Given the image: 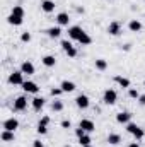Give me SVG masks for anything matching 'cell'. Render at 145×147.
I'll list each match as a JSON object with an SVG mask.
<instances>
[{
	"label": "cell",
	"instance_id": "1",
	"mask_svg": "<svg viewBox=\"0 0 145 147\" xmlns=\"http://www.w3.org/2000/svg\"><path fill=\"white\" fill-rule=\"evenodd\" d=\"M126 130H128L137 140H140V139H144L145 137V130L144 128H140L137 123H128V125H126Z\"/></svg>",
	"mask_w": 145,
	"mask_h": 147
},
{
	"label": "cell",
	"instance_id": "2",
	"mask_svg": "<svg viewBox=\"0 0 145 147\" xmlns=\"http://www.w3.org/2000/svg\"><path fill=\"white\" fill-rule=\"evenodd\" d=\"M9 82H10L12 86H22V84H24V74L21 72V70L10 72V75H9Z\"/></svg>",
	"mask_w": 145,
	"mask_h": 147
},
{
	"label": "cell",
	"instance_id": "3",
	"mask_svg": "<svg viewBox=\"0 0 145 147\" xmlns=\"http://www.w3.org/2000/svg\"><path fill=\"white\" fill-rule=\"evenodd\" d=\"M116 99H118V94H116V91L114 89H106L104 91V94H103V101H104V105H114L116 103Z\"/></svg>",
	"mask_w": 145,
	"mask_h": 147
},
{
	"label": "cell",
	"instance_id": "4",
	"mask_svg": "<svg viewBox=\"0 0 145 147\" xmlns=\"http://www.w3.org/2000/svg\"><path fill=\"white\" fill-rule=\"evenodd\" d=\"M75 105H77V108H80V110H87L89 105H91L89 96H85V94H79V96L75 98Z\"/></svg>",
	"mask_w": 145,
	"mask_h": 147
},
{
	"label": "cell",
	"instance_id": "5",
	"mask_svg": "<svg viewBox=\"0 0 145 147\" xmlns=\"http://www.w3.org/2000/svg\"><path fill=\"white\" fill-rule=\"evenodd\" d=\"M28 108V98L26 96H19L14 101V111H24Z\"/></svg>",
	"mask_w": 145,
	"mask_h": 147
},
{
	"label": "cell",
	"instance_id": "6",
	"mask_svg": "<svg viewBox=\"0 0 145 147\" xmlns=\"http://www.w3.org/2000/svg\"><path fill=\"white\" fill-rule=\"evenodd\" d=\"M19 128V121L12 116V118H7L3 121V130H10V132H15Z\"/></svg>",
	"mask_w": 145,
	"mask_h": 147
},
{
	"label": "cell",
	"instance_id": "7",
	"mask_svg": "<svg viewBox=\"0 0 145 147\" xmlns=\"http://www.w3.org/2000/svg\"><path fill=\"white\" fill-rule=\"evenodd\" d=\"M22 89H24L26 92H29V94H38V91H39L38 84H36V82H33V80H24Z\"/></svg>",
	"mask_w": 145,
	"mask_h": 147
},
{
	"label": "cell",
	"instance_id": "8",
	"mask_svg": "<svg viewBox=\"0 0 145 147\" xmlns=\"http://www.w3.org/2000/svg\"><path fill=\"white\" fill-rule=\"evenodd\" d=\"M84 34V29L80 28V26H72V28H68V38L70 39H75V41H79V38Z\"/></svg>",
	"mask_w": 145,
	"mask_h": 147
},
{
	"label": "cell",
	"instance_id": "9",
	"mask_svg": "<svg viewBox=\"0 0 145 147\" xmlns=\"http://www.w3.org/2000/svg\"><path fill=\"white\" fill-rule=\"evenodd\" d=\"M79 127H80V128H84L87 134H91V132H94V130H96V125H94V121H92V120H87V118L80 120Z\"/></svg>",
	"mask_w": 145,
	"mask_h": 147
},
{
	"label": "cell",
	"instance_id": "10",
	"mask_svg": "<svg viewBox=\"0 0 145 147\" xmlns=\"http://www.w3.org/2000/svg\"><path fill=\"white\" fill-rule=\"evenodd\" d=\"M130 120H132V113H128V111H121V113H118V115H116V121H118V123L128 125V123H130Z\"/></svg>",
	"mask_w": 145,
	"mask_h": 147
},
{
	"label": "cell",
	"instance_id": "11",
	"mask_svg": "<svg viewBox=\"0 0 145 147\" xmlns=\"http://www.w3.org/2000/svg\"><path fill=\"white\" fill-rule=\"evenodd\" d=\"M108 33L111 34V36H118V34L121 33V26H119V22H118V21H113V22H109Z\"/></svg>",
	"mask_w": 145,
	"mask_h": 147
},
{
	"label": "cell",
	"instance_id": "12",
	"mask_svg": "<svg viewBox=\"0 0 145 147\" xmlns=\"http://www.w3.org/2000/svg\"><path fill=\"white\" fill-rule=\"evenodd\" d=\"M21 72L24 74V75H33V74H34V65L26 60V62H22V65H21Z\"/></svg>",
	"mask_w": 145,
	"mask_h": 147
},
{
	"label": "cell",
	"instance_id": "13",
	"mask_svg": "<svg viewBox=\"0 0 145 147\" xmlns=\"http://www.w3.org/2000/svg\"><path fill=\"white\" fill-rule=\"evenodd\" d=\"M41 10L46 12V14L53 12L55 10V2H51V0H41Z\"/></svg>",
	"mask_w": 145,
	"mask_h": 147
},
{
	"label": "cell",
	"instance_id": "14",
	"mask_svg": "<svg viewBox=\"0 0 145 147\" xmlns=\"http://www.w3.org/2000/svg\"><path fill=\"white\" fill-rule=\"evenodd\" d=\"M114 82H116L119 87H123V89H130V79H126V77H123V75H116V77H114Z\"/></svg>",
	"mask_w": 145,
	"mask_h": 147
},
{
	"label": "cell",
	"instance_id": "15",
	"mask_svg": "<svg viewBox=\"0 0 145 147\" xmlns=\"http://www.w3.org/2000/svg\"><path fill=\"white\" fill-rule=\"evenodd\" d=\"M56 22H58V26H68V22H70L68 14H67V12H60V14L56 16Z\"/></svg>",
	"mask_w": 145,
	"mask_h": 147
},
{
	"label": "cell",
	"instance_id": "16",
	"mask_svg": "<svg viewBox=\"0 0 145 147\" xmlns=\"http://www.w3.org/2000/svg\"><path fill=\"white\" fill-rule=\"evenodd\" d=\"M22 21H24V17L15 16V14H10V16L7 17V22H9V24H12V26H21V24H22Z\"/></svg>",
	"mask_w": 145,
	"mask_h": 147
},
{
	"label": "cell",
	"instance_id": "17",
	"mask_svg": "<svg viewBox=\"0 0 145 147\" xmlns=\"http://www.w3.org/2000/svg\"><path fill=\"white\" fill-rule=\"evenodd\" d=\"M41 63H43L44 67H55V65H56V58H55L53 55H46V57L41 58Z\"/></svg>",
	"mask_w": 145,
	"mask_h": 147
},
{
	"label": "cell",
	"instance_id": "18",
	"mask_svg": "<svg viewBox=\"0 0 145 147\" xmlns=\"http://www.w3.org/2000/svg\"><path fill=\"white\" fill-rule=\"evenodd\" d=\"M60 87H62V91H63V92H73V91L77 89L72 80H63V82L60 84Z\"/></svg>",
	"mask_w": 145,
	"mask_h": 147
},
{
	"label": "cell",
	"instance_id": "19",
	"mask_svg": "<svg viewBox=\"0 0 145 147\" xmlns=\"http://www.w3.org/2000/svg\"><path fill=\"white\" fill-rule=\"evenodd\" d=\"M128 29H130V31H133V33H138V31L142 29V22H140L138 19H132V21H130V24H128Z\"/></svg>",
	"mask_w": 145,
	"mask_h": 147
},
{
	"label": "cell",
	"instance_id": "20",
	"mask_svg": "<svg viewBox=\"0 0 145 147\" xmlns=\"http://www.w3.org/2000/svg\"><path fill=\"white\" fill-rule=\"evenodd\" d=\"M31 103H33V108H34V111H41V110H43V106H44V98H39V96H36Z\"/></svg>",
	"mask_w": 145,
	"mask_h": 147
},
{
	"label": "cell",
	"instance_id": "21",
	"mask_svg": "<svg viewBox=\"0 0 145 147\" xmlns=\"http://www.w3.org/2000/svg\"><path fill=\"white\" fill-rule=\"evenodd\" d=\"M46 33H48V36H50V38L56 39V38L62 36V28H60V26H56V28H50V29H48Z\"/></svg>",
	"mask_w": 145,
	"mask_h": 147
},
{
	"label": "cell",
	"instance_id": "22",
	"mask_svg": "<svg viewBox=\"0 0 145 147\" xmlns=\"http://www.w3.org/2000/svg\"><path fill=\"white\" fill-rule=\"evenodd\" d=\"M0 137L3 142H14V132H10V130H2Z\"/></svg>",
	"mask_w": 145,
	"mask_h": 147
},
{
	"label": "cell",
	"instance_id": "23",
	"mask_svg": "<svg viewBox=\"0 0 145 147\" xmlns=\"http://www.w3.org/2000/svg\"><path fill=\"white\" fill-rule=\"evenodd\" d=\"M108 142L111 146H118L119 142H121V137L118 135V134H109L108 135Z\"/></svg>",
	"mask_w": 145,
	"mask_h": 147
},
{
	"label": "cell",
	"instance_id": "24",
	"mask_svg": "<svg viewBox=\"0 0 145 147\" xmlns=\"http://www.w3.org/2000/svg\"><path fill=\"white\" fill-rule=\"evenodd\" d=\"M79 43H80L82 46H87V45H91V43H92V38H91L87 33H85V31H84V34L79 38Z\"/></svg>",
	"mask_w": 145,
	"mask_h": 147
},
{
	"label": "cell",
	"instance_id": "25",
	"mask_svg": "<svg viewBox=\"0 0 145 147\" xmlns=\"http://www.w3.org/2000/svg\"><path fill=\"white\" fill-rule=\"evenodd\" d=\"M96 69L101 70V72L106 70V69H108V62H106L104 58H97V60H96Z\"/></svg>",
	"mask_w": 145,
	"mask_h": 147
},
{
	"label": "cell",
	"instance_id": "26",
	"mask_svg": "<svg viewBox=\"0 0 145 147\" xmlns=\"http://www.w3.org/2000/svg\"><path fill=\"white\" fill-rule=\"evenodd\" d=\"M91 142H92V139L85 134V135H82V137H79V144L84 147V146H91Z\"/></svg>",
	"mask_w": 145,
	"mask_h": 147
},
{
	"label": "cell",
	"instance_id": "27",
	"mask_svg": "<svg viewBox=\"0 0 145 147\" xmlns=\"http://www.w3.org/2000/svg\"><path fill=\"white\" fill-rule=\"evenodd\" d=\"M51 110L53 111H62L63 110V103H62L60 99H55V101L51 103Z\"/></svg>",
	"mask_w": 145,
	"mask_h": 147
},
{
	"label": "cell",
	"instance_id": "28",
	"mask_svg": "<svg viewBox=\"0 0 145 147\" xmlns=\"http://www.w3.org/2000/svg\"><path fill=\"white\" fill-rule=\"evenodd\" d=\"M10 14H15V16L24 17V9H22L21 5H14V9H12V12H10Z\"/></svg>",
	"mask_w": 145,
	"mask_h": 147
},
{
	"label": "cell",
	"instance_id": "29",
	"mask_svg": "<svg viewBox=\"0 0 145 147\" xmlns=\"http://www.w3.org/2000/svg\"><path fill=\"white\" fill-rule=\"evenodd\" d=\"M128 96H130L132 99H138V98H140V92H138L137 89H132V87H130V89H128Z\"/></svg>",
	"mask_w": 145,
	"mask_h": 147
},
{
	"label": "cell",
	"instance_id": "30",
	"mask_svg": "<svg viewBox=\"0 0 145 147\" xmlns=\"http://www.w3.org/2000/svg\"><path fill=\"white\" fill-rule=\"evenodd\" d=\"M36 132L39 134V135H44V134L48 132V128H46V125H41V123H38V128H36Z\"/></svg>",
	"mask_w": 145,
	"mask_h": 147
},
{
	"label": "cell",
	"instance_id": "31",
	"mask_svg": "<svg viewBox=\"0 0 145 147\" xmlns=\"http://www.w3.org/2000/svg\"><path fill=\"white\" fill-rule=\"evenodd\" d=\"M21 41H22V43H29V41H31V33H28V31L22 33V34H21Z\"/></svg>",
	"mask_w": 145,
	"mask_h": 147
},
{
	"label": "cell",
	"instance_id": "32",
	"mask_svg": "<svg viewBox=\"0 0 145 147\" xmlns=\"http://www.w3.org/2000/svg\"><path fill=\"white\" fill-rule=\"evenodd\" d=\"M65 53H67L70 58H75V57H77V50H75V46H70V48H68Z\"/></svg>",
	"mask_w": 145,
	"mask_h": 147
},
{
	"label": "cell",
	"instance_id": "33",
	"mask_svg": "<svg viewBox=\"0 0 145 147\" xmlns=\"http://www.w3.org/2000/svg\"><path fill=\"white\" fill-rule=\"evenodd\" d=\"M62 92H63V91H62V87H53V89H51V96H53V98L60 96Z\"/></svg>",
	"mask_w": 145,
	"mask_h": 147
},
{
	"label": "cell",
	"instance_id": "34",
	"mask_svg": "<svg viewBox=\"0 0 145 147\" xmlns=\"http://www.w3.org/2000/svg\"><path fill=\"white\" fill-rule=\"evenodd\" d=\"M70 46H72V43H70L68 39H63V41H62V48H63V51H67Z\"/></svg>",
	"mask_w": 145,
	"mask_h": 147
},
{
	"label": "cell",
	"instance_id": "35",
	"mask_svg": "<svg viewBox=\"0 0 145 147\" xmlns=\"http://www.w3.org/2000/svg\"><path fill=\"white\" fill-rule=\"evenodd\" d=\"M39 123H41V125H46V127H48V125H50V116H43V118L39 120Z\"/></svg>",
	"mask_w": 145,
	"mask_h": 147
},
{
	"label": "cell",
	"instance_id": "36",
	"mask_svg": "<svg viewBox=\"0 0 145 147\" xmlns=\"http://www.w3.org/2000/svg\"><path fill=\"white\" fill-rule=\"evenodd\" d=\"M60 125H62V128H70V127H72V123H70V120H63V121H62Z\"/></svg>",
	"mask_w": 145,
	"mask_h": 147
},
{
	"label": "cell",
	"instance_id": "37",
	"mask_svg": "<svg viewBox=\"0 0 145 147\" xmlns=\"http://www.w3.org/2000/svg\"><path fill=\"white\" fill-rule=\"evenodd\" d=\"M85 134H87V132H85L84 128H80V127L75 130V135H77V137H82V135H85Z\"/></svg>",
	"mask_w": 145,
	"mask_h": 147
},
{
	"label": "cell",
	"instance_id": "38",
	"mask_svg": "<svg viewBox=\"0 0 145 147\" xmlns=\"http://www.w3.org/2000/svg\"><path fill=\"white\" fill-rule=\"evenodd\" d=\"M33 147H44V144H43L41 140H34V142H33Z\"/></svg>",
	"mask_w": 145,
	"mask_h": 147
},
{
	"label": "cell",
	"instance_id": "39",
	"mask_svg": "<svg viewBox=\"0 0 145 147\" xmlns=\"http://www.w3.org/2000/svg\"><path fill=\"white\" fill-rule=\"evenodd\" d=\"M138 103H140L142 106H145V94H140V98H138Z\"/></svg>",
	"mask_w": 145,
	"mask_h": 147
},
{
	"label": "cell",
	"instance_id": "40",
	"mask_svg": "<svg viewBox=\"0 0 145 147\" xmlns=\"http://www.w3.org/2000/svg\"><path fill=\"white\" fill-rule=\"evenodd\" d=\"M128 147H140V146H138V142H132Z\"/></svg>",
	"mask_w": 145,
	"mask_h": 147
},
{
	"label": "cell",
	"instance_id": "41",
	"mask_svg": "<svg viewBox=\"0 0 145 147\" xmlns=\"http://www.w3.org/2000/svg\"><path fill=\"white\" fill-rule=\"evenodd\" d=\"M84 147H92V146H84Z\"/></svg>",
	"mask_w": 145,
	"mask_h": 147
},
{
	"label": "cell",
	"instance_id": "42",
	"mask_svg": "<svg viewBox=\"0 0 145 147\" xmlns=\"http://www.w3.org/2000/svg\"><path fill=\"white\" fill-rule=\"evenodd\" d=\"M65 147H70V146H65Z\"/></svg>",
	"mask_w": 145,
	"mask_h": 147
},
{
	"label": "cell",
	"instance_id": "43",
	"mask_svg": "<svg viewBox=\"0 0 145 147\" xmlns=\"http://www.w3.org/2000/svg\"><path fill=\"white\" fill-rule=\"evenodd\" d=\"M144 86H145V82H144Z\"/></svg>",
	"mask_w": 145,
	"mask_h": 147
}]
</instances>
